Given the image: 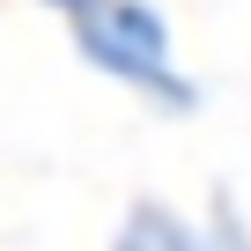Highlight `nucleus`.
<instances>
[{
	"label": "nucleus",
	"instance_id": "obj_1",
	"mask_svg": "<svg viewBox=\"0 0 251 251\" xmlns=\"http://www.w3.org/2000/svg\"><path fill=\"white\" fill-rule=\"evenodd\" d=\"M74 23V52L118 81V89H133L148 96L155 111H192L200 103V81L177 67V45H170V23L163 8H148V0H89Z\"/></svg>",
	"mask_w": 251,
	"mask_h": 251
},
{
	"label": "nucleus",
	"instance_id": "obj_2",
	"mask_svg": "<svg viewBox=\"0 0 251 251\" xmlns=\"http://www.w3.org/2000/svg\"><path fill=\"white\" fill-rule=\"evenodd\" d=\"M170 251H222V244H214V229H192V222H177V229H170Z\"/></svg>",
	"mask_w": 251,
	"mask_h": 251
},
{
	"label": "nucleus",
	"instance_id": "obj_3",
	"mask_svg": "<svg viewBox=\"0 0 251 251\" xmlns=\"http://www.w3.org/2000/svg\"><path fill=\"white\" fill-rule=\"evenodd\" d=\"M45 8H59V15H81V8H89V0H45Z\"/></svg>",
	"mask_w": 251,
	"mask_h": 251
}]
</instances>
